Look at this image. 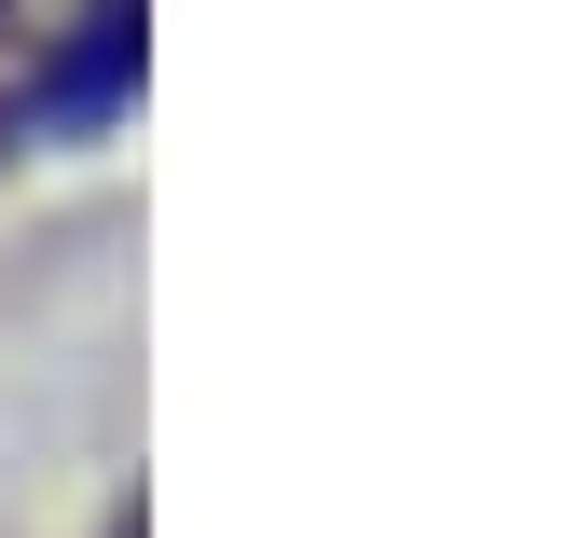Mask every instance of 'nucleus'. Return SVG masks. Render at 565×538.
Here are the masks:
<instances>
[{"label": "nucleus", "mask_w": 565, "mask_h": 538, "mask_svg": "<svg viewBox=\"0 0 565 538\" xmlns=\"http://www.w3.org/2000/svg\"><path fill=\"white\" fill-rule=\"evenodd\" d=\"M125 83H138V0H83V14H70V42H55L42 70L14 83V110H0V125H14V138L110 125V110H125Z\"/></svg>", "instance_id": "f257e3e1"}, {"label": "nucleus", "mask_w": 565, "mask_h": 538, "mask_svg": "<svg viewBox=\"0 0 565 538\" xmlns=\"http://www.w3.org/2000/svg\"><path fill=\"white\" fill-rule=\"evenodd\" d=\"M110 538H138V525H110Z\"/></svg>", "instance_id": "f03ea898"}]
</instances>
